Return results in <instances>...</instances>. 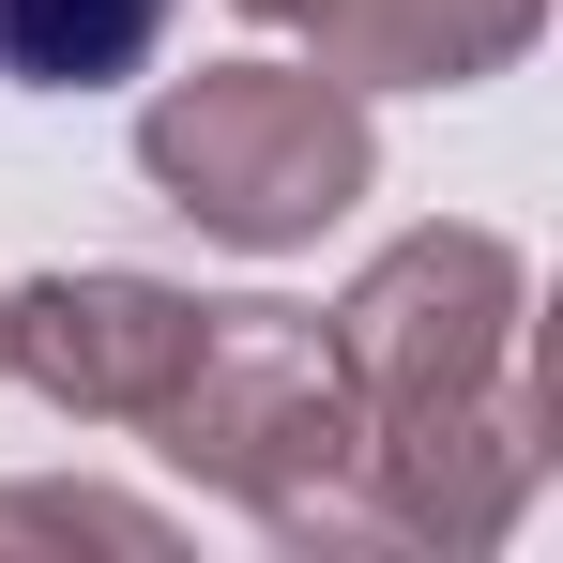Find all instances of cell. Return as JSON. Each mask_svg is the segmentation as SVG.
Wrapping results in <instances>:
<instances>
[{"label": "cell", "instance_id": "cell-1", "mask_svg": "<svg viewBox=\"0 0 563 563\" xmlns=\"http://www.w3.org/2000/svg\"><path fill=\"white\" fill-rule=\"evenodd\" d=\"M137 427L168 472L229 487L275 549H396L380 472H366V396L335 366L320 305H198L184 366Z\"/></svg>", "mask_w": 563, "mask_h": 563}, {"label": "cell", "instance_id": "cell-2", "mask_svg": "<svg viewBox=\"0 0 563 563\" xmlns=\"http://www.w3.org/2000/svg\"><path fill=\"white\" fill-rule=\"evenodd\" d=\"M137 184L229 260H289L320 244L351 198L380 184V122L351 77L320 62H198L137 107Z\"/></svg>", "mask_w": 563, "mask_h": 563}, {"label": "cell", "instance_id": "cell-3", "mask_svg": "<svg viewBox=\"0 0 563 563\" xmlns=\"http://www.w3.org/2000/svg\"><path fill=\"white\" fill-rule=\"evenodd\" d=\"M184 335H198V289H168V275H31V289H0V380H31L77 427H137L168 396V366H184Z\"/></svg>", "mask_w": 563, "mask_h": 563}, {"label": "cell", "instance_id": "cell-4", "mask_svg": "<svg viewBox=\"0 0 563 563\" xmlns=\"http://www.w3.org/2000/svg\"><path fill=\"white\" fill-rule=\"evenodd\" d=\"M305 31L351 92H472L549 31V0H305Z\"/></svg>", "mask_w": 563, "mask_h": 563}, {"label": "cell", "instance_id": "cell-5", "mask_svg": "<svg viewBox=\"0 0 563 563\" xmlns=\"http://www.w3.org/2000/svg\"><path fill=\"white\" fill-rule=\"evenodd\" d=\"M184 0H0V77L15 92H107L168 46Z\"/></svg>", "mask_w": 563, "mask_h": 563}, {"label": "cell", "instance_id": "cell-6", "mask_svg": "<svg viewBox=\"0 0 563 563\" xmlns=\"http://www.w3.org/2000/svg\"><path fill=\"white\" fill-rule=\"evenodd\" d=\"M62 533H77V549H168V518H153V503H107V487H0V549H62Z\"/></svg>", "mask_w": 563, "mask_h": 563}, {"label": "cell", "instance_id": "cell-7", "mask_svg": "<svg viewBox=\"0 0 563 563\" xmlns=\"http://www.w3.org/2000/svg\"><path fill=\"white\" fill-rule=\"evenodd\" d=\"M244 15H260V31H305V0H244Z\"/></svg>", "mask_w": 563, "mask_h": 563}]
</instances>
